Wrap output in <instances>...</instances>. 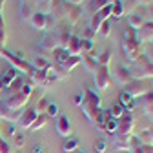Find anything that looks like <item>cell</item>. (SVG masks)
I'll list each match as a JSON object with an SVG mask.
<instances>
[{
    "instance_id": "52a82bcc",
    "label": "cell",
    "mask_w": 153,
    "mask_h": 153,
    "mask_svg": "<svg viewBox=\"0 0 153 153\" xmlns=\"http://www.w3.org/2000/svg\"><path fill=\"white\" fill-rule=\"evenodd\" d=\"M135 124H137V119L131 111H124V115L119 120V135H133V129H135Z\"/></svg>"
},
{
    "instance_id": "1f68e13d",
    "label": "cell",
    "mask_w": 153,
    "mask_h": 153,
    "mask_svg": "<svg viewBox=\"0 0 153 153\" xmlns=\"http://www.w3.org/2000/svg\"><path fill=\"white\" fill-rule=\"evenodd\" d=\"M44 115H48V117H53V119H56L59 117V104L56 102H49V106H48V109H46V113Z\"/></svg>"
},
{
    "instance_id": "4316f807",
    "label": "cell",
    "mask_w": 153,
    "mask_h": 153,
    "mask_svg": "<svg viewBox=\"0 0 153 153\" xmlns=\"http://www.w3.org/2000/svg\"><path fill=\"white\" fill-rule=\"evenodd\" d=\"M76 149H79V139L76 137H68L64 140V144H62V151L71 153V151H76Z\"/></svg>"
},
{
    "instance_id": "e0dca14e",
    "label": "cell",
    "mask_w": 153,
    "mask_h": 153,
    "mask_svg": "<svg viewBox=\"0 0 153 153\" xmlns=\"http://www.w3.org/2000/svg\"><path fill=\"white\" fill-rule=\"evenodd\" d=\"M119 104L126 109V111H133L137 108V100L131 97V95H128L126 91H122L120 95H119Z\"/></svg>"
},
{
    "instance_id": "44dd1931",
    "label": "cell",
    "mask_w": 153,
    "mask_h": 153,
    "mask_svg": "<svg viewBox=\"0 0 153 153\" xmlns=\"http://www.w3.org/2000/svg\"><path fill=\"white\" fill-rule=\"evenodd\" d=\"M102 131H106L108 135H117V131H119V120H115L111 117H106V122H104Z\"/></svg>"
},
{
    "instance_id": "bcb514c9",
    "label": "cell",
    "mask_w": 153,
    "mask_h": 153,
    "mask_svg": "<svg viewBox=\"0 0 153 153\" xmlns=\"http://www.w3.org/2000/svg\"><path fill=\"white\" fill-rule=\"evenodd\" d=\"M0 93H2V88H0Z\"/></svg>"
},
{
    "instance_id": "60d3db41",
    "label": "cell",
    "mask_w": 153,
    "mask_h": 153,
    "mask_svg": "<svg viewBox=\"0 0 153 153\" xmlns=\"http://www.w3.org/2000/svg\"><path fill=\"white\" fill-rule=\"evenodd\" d=\"M82 102H84V93H76V95H75V104L80 108Z\"/></svg>"
},
{
    "instance_id": "9a60e30c",
    "label": "cell",
    "mask_w": 153,
    "mask_h": 153,
    "mask_svg": "<svg viewBox=\"0 0 153 153\" xmlns=\"http://www.w3.org/2000/svg\"><path fill=\"white\" fill-rule=\"evenodd\" d=\"M66 49H68V53H69L71 56H79V55H82V38L71 35L69 40H68V44H66Z\"/></svg>"
},
{
    "instance_id": "484cf974",
    "label": "cell",
    "mask_w": 153,
    "mask_h": 153,
    "mask_svg": "<svg viewBox=\"0 0 153 153\" xmlns=\"http://www.w3.org/2000/svg\"><path fill=\"white\" fill-rule=\"evenodd\" d=\"M24 84H26V82H24L22 76H16V79L11 82V86L6 88V95H15V93H18V91L24 88Z\"/></svg>"
},
{
    "instance_id": "e575fe53",
    "label": "cell",
    "mask_w": 153,
    "mask_h": 153,
    "mask_svg": "<svg viewBox=\"0 0 153 153\" xmlns=\"http://www.w3.org/2000/svg\"><path fill=\"white\" fill-rule=\"evenodd\" d=\"M99 33H100L104 38H108V36L111 35V22H109V20H104L102 26H100V29H99Z\"/></svg>"
},
{
    "instance_id": "30bf717a",
    "label": "cell",
    "mask_w": 153,
    "mask_h": 153,
    "mask_svg": "<svg viewBox=\"0 0 153 153\" xmlns=\"http://www.w3.org/2000/svg\"><path fill=\"white\" fill-rule=\"evenodd\" d=\"M137 106L149 120H153V91H149V93L144 95V97H140L137 100Z\"/></svg>"
},
{
    "instance_id": "5bb4252c",
    "label": "cell",
    "mask_w": 153,
    "mask_h": 153,
    "mask_svg": "<svg viewBox=\"0 0 153 153\" xmlns=\"http://www.w3.org/2000/svg\"><path fill=\"white\" fill-rule=\"evenodd\" d=\"M20 115H22V111H13V109L6 108L4 104H0V120H6L9 124H15V122H18Z\"/></svg>"
},
{
    "instance_id": "4fadbf2b",
    "label": "cell",
    "mask_w": 153,
    "mask_h": 153,
    "mask_svg": "<svg viewBox=\"0 0 153 153\" xmlns=\"http://www.w3.org/2000/svg\"><path fill=\"white\" fill-rule=\"evenodd\" d=\"M36 117H38V111L35 108H27L26 111H22L20 119H18V124H20L22 129H29L33 126V122L36 120Z\"/></svg>"
},
{
    "instance_id": "d4e9b609",
    "label": "cell",
    "mask_w": 153,
    "mask_h": 153,
    "mask_svg": "<svg viewBox=\"0 0 153 153\" xmlns=\"http://www.w3.org/2000/svg\"><path fill=\"white\" fill-rule=\"evenodd\" d=\"M53 56H55V62L59 64V66H62L64 62H68V59H69V53H68V49L66 48H59V49H55L53 51Z\"/></svg>"
},
{
    "instance_id": "ee69618b",
    "label": "cell",
    "mask_w": 153,
    "mask_h": 153,
    "mask_svg": "<svg viewBox=\"0 0 153 153\" xmlns=\"http://www.w3.org/2000/svg\"><path fill=\"white\" fill-rule=\"evenodd\" d=\"M148 7H149V11H151V16H153V4H151V6H148Z\"/></svg>"
},
{
    "instance_id": "4dcf8cb0",
    "label": "cell",
    "mask_w": 153,
    "mask_h": 153,
    "mask_svg": "<svg viewBox=\"0 0 153 153\" xmlns=\"http://www.w3.org/2000/svg\"><path fill=\"white\" fill-rule=\"evenodd\" d=\"M124 15V7H122V2L120 0H117V2L113 4V7H111V16H115V18H120Z\"/></svg>"
},
{
    "instance_id": "f6af8a7d",
    "label": "cell",
    "mask_w": 153,
    "mask_h": 153,
    "mask_svg": "<svg viewBox=\"0 0 153 153\" xmlns=\"http://www.w3.org/2000/svg\"><path fill=\"white\" fill-rule=\"evenodd\" d=\"M151 55H153V51H151ZM148 59H149V60H151V62H153V56H148Z\"/></svg>"
},
{
    "instance_id": "7a4b0ae2",
    "label": "cell",
    "mask_w": 153,
    "mask_h": 153,
    "mask_svg": "<svg viewBox=\"0 0 153 153\" xmlns=\"http://www.w3.org/2000/svg\"><path fill=\"white\" fill-rule=\"evenodd\" d=\"M31 93H33V84L31 82H26L24 84V88L18 91V93H15V95H6V99H4V106L6 108H9V109H13V111H22L24 109V106L29 102V99H31Z\"/></svg>"
},
{
    "instance_id": "f546056e",
    "label": "cell",
    "mask_w": 153,
    "mask_h": 153,
    "mask_svg": "<svg viewBox=\"0 0 153 153\" xmlns=\"http://www.w3.org/2000/svg\"><path fill=\"white\" fill-rule=\"evenodd\" d=\"M109 60H111V51L109 49H104L99 56H97V62H99V66H109Z\"/></svg>"
},
{
    "instance_id": "8992f818",
    "label": "cell",
    "mask_w": 153,
    "mask_h": 153,
    "mask_svg": "<svg viewBox=\"0 0 153 153\" xmlns=\"http://www.w3.org/2000/svg\"><path fill=\"white\" fill-rule=\"evenodd\" d=\"M31 26L35 27V29H38V31H48V29H51L53 26H55V18L51 16V13H35L33 16H31Z\"/></svg>"
},
{
    "instance_id": "8fae6325",
    "label": "cell",
    "mask_w": 153,
    "mask_h": 153,
    "mask_svg": "<svg viewBox=\"0 0 153 153\" xmlns=\"http://www.w3.org/2000/svg\"><path fill=\"white\" fill-rule=\"evenodd\" d=\"M135 38L142 44V42H151L153 40V20H148L140 26V29L135 31Z\"/></svg>"
},
{
    "instance_id": "2e32d148",
    "label": "cell",
    "mask_w": 153,
    "mask_h": 153,
    "mask_svg": "<svg viewBox=\"0 0 153 153\" xmlns=\"http://www.w3.org/2000/svg\"><path fill=\"white\" fill-rule=\"evenodd\" d=\"M16 76H18V71H16L15 68H7V69L4 71V75L0 76V88H2V91L11 86V82L16 79Z\"/></svg>"
},
{
    "instance_id": "cb8c5ba5",
    "label": "cell",
    "mask_w": 153,
    "mask_h": 153,
    "mask_svg": "<svg viewBox=\"0 0 153 153\" xmlns=\"http://www.w3.org/2000/svg\"><path fill=\"white\" fill-rule=\"evenodd\" d=\"M124 108L117 102V104H113L109 109H106V115H108V117H111V119H115V120H120V117H122V115H124Z\"/></svg>"
},
{
    "instance_id": "6da1fadb",
    "label": "cell",
    "mask_w": 153,
    "mask_h": 153,
    "mask_svg": "<svg viewBox=\"0 0 153 153\" xmlns=\"http://www.w3.org/2000/svg\"><path fill=\"white\" fill-rule=\"evenodd\" d=\"M51 13H53L51 16L55 20H66L68 26H75L82 16L80 6H73V4L66 2V0H53Z\"/></svg>"
},
{
    "instance_id": "9c48e42d",
    "label": "cell",
    "mask_w": 153,
    "mask_h": 153,
    "mask_svg": "<svg viewBox=\"0 0 153 153\" xmlns=\"http://www.w3.org/2000/svg\"><path fill=\"white\" fill-rule=\"evenodd\" d=\"M124 91H126L128 95H131L133 99H140V97H144L146 93H149L151 89H149L148 86H144L142 80H131V82H128V84L124 86Z\"/></svg>"
},
{
    "instance_id": "5b68a950",
    "label": "cell",
    "mask_w": 153,
    "mask_h": 153,
    "mask_svg": "<svg viewBox=\"0 0 153 153\" xmlns=\"http://www.w3.org/2000/svg\"><path fill=\"white\" fill-rule=\"evenodd\" d=\"M122 59L128 62L135 64L140 56H142V44L137 40L135 36L133 38H122Z\"/></svg>"
},
{
    "instance_id": "836d02e7",
    "label": "cell",
    "mask_w": 153,
    "mask_h": 153,
    "mask_svg": "<svg viewBox=\"0 0 153 153\" xmlns=\"http://www.w3.org/2000/svg\"><path fill=\"white\" fill-rule=\"evenodd\" d=\"M93 148H95V151H97V153H106L108 142L104 139H97V140H95V144H93Z\"/></svg>"
},
{
    "instance_id": "74e56055",
    "label": "cell",
    "mask_w": 153,
    "mask_h": 153,
    "mask_svg": "<svg viewBox=\"0 0 153 153\" xmlns=\"http://www.w3.org/2000/svg\"><path fill=\"white\" fill-rule=\"evenodd\" d=\"M129 153H153L151 146H139V148H133Z\"/></svg>"
},
{
    "instance_id": "7402d4cb",
    "label": "cell",
    "mask_w": 153,
    "mask_h": 153,
    "mask_svg": "<svg viewBox=\"0 0 153 153\" xmlns=\"http://www.w3.org/2000/svg\"><path fill=\"white\" fill-rule=\"evenodd\" d=\"M80 62H82V60H80V56H69L68 62H64V64H62V66H59V68H60L64 73H68V75H69V73H71L76 66H79Z\"/></svg>"
},
{
    "instance_id": "ffe728a7",
    "label": "cell",
    "mask_w": 153,
    "mask_h": 153,
    "mask_svg": "<svg viewBox=\"0 0 153 153\" xmlns=\"http://www.w3.org/2000/svg\"><path fill=\"white\" fill-rule=\"evenodd\" d=\"M142 24H144V16H142L140 13H131V15L128 16V27H131L133 31L140 29Z\"/></svg>"
},
{
    "instance_id": "83f0119b",
    "label": "cell",
    "mask_w": 153,
    "mask_h": 153,
    "mask_svg": "<svg viewBox=\"0 0 153 153\" xmlns=\"http://www.w3.org/2000/svg\"><path fill=\"white\" fill-rule=\"evenodd\" d=\"M48 120H49V117H48V115H44V113H40V115H38V117H36V120L33 122V126L29 128L31 131H38V129H42L46 124H48Z\"/></svg>"
},
{
    "instance_id": "7bdbcfd3",
    "label": "cell",
    "mask_w": 153,
    "mask_h": 153,
    "mask_svg": "<svg viewBox=\"0 0 153 153\" xmlns=\"http://www.w3.org/2000/svg\"><path fill=\"white\" fill-rule=\"evenodd\" d=\"M31 153H44V151H42V146H35Z\"/></svg>"
},
{
    "instance_id": "3957f363",
    "label": "cell",
    "mask_w": 153,
    "mask_h": 153,
    "mask_svg": "<svg viewBox=\"0 0 153 153\" xmlns=\"http://www.w3.org/2000/svg\"><path fill=\"white\" fill-rule=\"evenodd\" d=\"M0 56H2V59H6L7 62H11V68H15L16 71H22L27 79L35 73V68L24 59L20 53H11V51H7V49H2V51H0Z\"/></svg>"
},
{
    "instance_id": "f1b7e54d",
    "label": "cell",
    "mask_w": 153,
    "mask_h": 153,
    "mask_svg": "<svg viewBox=\"0 0 153 153\" xmlns=\"http://www.w3.org/2000/svg\"><path fill=\"white\" fill-rule=\"evenodd\" d=\"M142 146H151L153 148V129H144L140 131V135H139Z\"/></svg>"
},
{
    "instance_id": "d6a6232c",
    "label": "cell",
    "mask_w": 153,
    "mask_h": 153,
    "mask_svg": "<svg viewBox=\"0 0 153 153\" xmlns=\"http://www.w3.org/2000/svg\"><path fill=\"white\" fill-rule=\"evenodd\" d=\"M35 69H46L48 66H49V62L44 59V56H36V59L33 60V64H31Z\"/></svg>"
},
{
    "instance_id": "d6986e66",
    "label": "cell",
    "mask_w": 153,
    "mask_h": 153,
    "mask_svg": "<svg viewBox=\"0 0 153 153\" xmlns=\"http://www.w3.org/2000/svg\"><path fill=\"white\" fill-rule=\"evenodd\" d=\"M82 64H84V68H86V71H89V73H95L97 71V68H99V62H97V56H93V55H84L82 56Z\"/></svg>"
},
{
    "instance_id": "7dc6e473",
    "label": "cell",
    "mask_w": 153,
    "mask_h": 153,
    "mask_svg": "<svg viewBox=\"0 0 153 153\" xmlns=\"http://www.w3.org/2000/svg\"><path fill=\"white\" fill-rule=\"evenodd\" d=\"M76 153H82V151H76Z\"/></svg>"
},
{
    "instance_id": "d590c367",
    "label": "cell",
    "mask_w": 153,
    "mask_h": 153,
    "mask_svg": "<svg viewBox=\"0 0 153 153\" xmlns=\"http://www.w3.org/2000/svg\"><path fill=\"white\" fill-rule=\"evenodd\" d=\"M48 106H49V100H46V99H40V100H38V106H36L35 109L38 111V115H40V113H46Z\"/></svg>"
},
{
    "instance_id": "8d00e7d4",
    "label": "cell",
    "mask_w": 153,
    "mask_h": 153,
    "mask_svg": "<svg viewBox=\"0 0 153 153\" xmlns=\"http://www.w3.org/2000/svg\"><path fill=\"white\" fill-rule=\"evenodd\" d=\"M13 142H15V146H16V148H22V146H24V142H26L24 133H16V135L13 137Z\"/></svg>"
},
{
    "instance_id": "603a6c76",
    "label": "cell",
    "mask_w": 153,
    "mask_h": 153,
    "mask_svg": "<svg viewBox=\"0 0 153 153\" xmlns=\"http://www.w3.org/2000/svg\"><path fill=\"white\" fill-rule=\"evenodd\" d=\"M51 4H53V0H33L35 11L38 13H51Z\"/></svg>"
},
{
    "instance_id": "ac0fdd59",
    "label": "cell",
    "mask_w": 153,
    "mask_h": 153,
    "mask_svg": "<svg viewBox=\"0 0 153 153\" xmlns=\"http://www.w3.org/2000/svg\"><path fill=\"white\" fill-rule=\"evenodd\" d=\"M115 79H117V82H119V84H122V86H126L128 82H131L133 79H131V73H129V68L119 66V68H117V71H115Z\"/></svg>"
},
{
    "instance_id": "f35d334b",
    "label": "cell",
    "mask_w": 153,
    "mask_h": 153,
    "mask_svg": "<svg viewBox=\"0 0 153 153\" xmlns=\"http://www.w3.org/2000/svg\"><path fill=\"white\" fill-rule=\"evenodd\" d=\"M93 48H95V44L91 40H82V53L84 51H93Z\"/></svg>"
},
{
    "instance_id": "b9f144b4",
    "label": "cell",
    "mask_w": 153,
    "mask_h": 153,
    "mask_svg": "<svg viewBox=\"0 0 153 153\" xmlns=\"http://www.w3.org/2000/svg\"><path fill=\"white\" fill-rule=\"evenodd\" d=\"M139 4H144V6H151L153 4V0H137Z\"/></svg>"
},
{
    "instance_id": "ab89813d",
    "label": "cell",
    "mask_w": 153,
    "mask_h": 153,
    "mask_svg": "<svg viewBox=\"0 0 153 153\" xmlns=\"http://www.w3.org/2000/svg\"><path fill=\"white\" fill-rule=\"evenodd\" d=\"M93 36H95V31H93L91 27H88L86 33H84V38H82V40H91V42H93Z\"/></svg>"
},
{
    "instance_id": "ba28073f",
    "label": "cell",
    "mask_w": 153,
    "mask_h": 153,
    "mask_svg": "<svg viewBox=\"0 0 153 153\" xmlns=\"http://www.w3.org/2000/svg\"><path fill=\"white\" fill-rule=\"evenodd\" d=\"M95 86H97V91H106L111 86V73L106 66H99L95 71Z\"/></svg>"
},
{
    "instance_id": "277c9868",
    "label": "cell",
    "mask_w": 153,
    "mask_h": 153,
    "mask_svg": "<svg viewBox=\"0 0 153 153\" xmlns=\"http://www.w3.org/2000/svg\"><path fill=\"white\" fill-rule=\"evenodd\" d=\"M131 79L133 80H144V79H153V62L148 59V55H142L135 62V66L129 68Z\"/></svg>"
},
{
    "instance_id": "7c38bea8",
    "label": "cell",
    "mask_w": 153,
    "mask_h": 153,
    "mask_svg": "<svg viewBox=\"0 0 153 153\" xmlns=\"http://www.w3.org/2000/svg\"><path fill=\"white\" fill-rule=\"evenodd\" d=\"M55 129L60 137H69L71 135V122L68 119V115H59L56 117V122H55Z\"/></svg>"
}]
</instances>
